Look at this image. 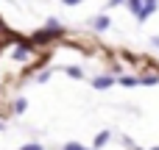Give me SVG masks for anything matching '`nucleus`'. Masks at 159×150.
<instances>
[{
    "mask_svg": "<svg viewBox=\"0 0 159 150\" xmlns=\"http://www.w3.org/2000/svg\"><path fill=\"white\" fill-rule=\"evenodd\" d=\"M31 56H34V42L31 39H20L14 45V50H11V58L14 61H28Z\"/></svg>",
    "mask_w": 159,
    "mask_h": 150,
    "instance_id": "nucleus-1",
    "label": "nucleus"
},
{
    "mask_svg": "<svg viewBox=\"0 0 159 150\" xmlns=\"http://www.w3.org/2000/svg\"><path fill=\"white\" fill-rule=\"evenodd\" d=\"M89 84H92V89L103 92V89H112V86L117 84V75H112V72H103V75H95Z\"/></svg>",
    "mask_w": 159,
    "mask_h": 150,
    "instance_id": "nucleus-2",
    "label": "nucleus"
},
{
    "mask_svg": "<svg viewBox=\"0 0 159 150\" xmlns=\"http://www.w3.org/2000/svg\"><path fill=\"white\" fill-rule=\"evenodd\" d=\"M89 25H92V31L103 33V31H109V28H112V17H109V14H98V17H95Z\"/></svg>",
    "mask_w": 159,
    "mask_h": 150,
    "instance_id": "nucleus-3",
    "label": "nucleus"
},
{
    "mask_svg": "<svg viewBox=\"0 0 159 150\" xmlns=\"http://www.w3.org/2000/svg\"><path fill=\"white\" fill-rule=\"evenodd\" d=\"M157 8H159V0H145V3H143V11L137 14V22H148V17H151Z\"/></svg>",
    "mask_w": 159,
    "mask_h": 150,
    "instance_id": "nucleus-4",
    "label": "nucleus"
},
{
    "mask_svg": "<svg viewBox=\"0 0 159 150\" xmlns=\"http://www.w3.org/2000/svg\"><path fill=\"white\" fill-rule=\"evenodd\" d=\"M109 139H112V131H101L95 139H92V150H101V148H106L109 145Z\"/></svg>",
    "mask_w": 159,
    "mask_h": 150,
    "instance_id": "nucleus-5",
    "label": "nucleus"
},
{
    "mask_svg": "<svg viewBox=\"0 0 159 150\" xmlns=\"http://www.w3.org/2000/svg\"><path fill=\"white\" fill-rule=\"evenodd\" d=\"M117 84L126 89H134V86H140V75H117Z\"/></svg>",
    "mask_w": 159,
    "mask_h": 150,
    "instance_id": "nucleus-6",
    "label": "nucleus"
},
{
    "mask_svg": "<svg viewBox=\"0 0 159 150\" xmlns=\"http://www.w3.org/2000/svg\"><path fill=\"white\" fill-rule=\"evenodd\" d=\"M159 84V72H148V75H140V86H157Z\"/></svg>",
    "mask_w": 159,
    "mask_h": 150,
    "instance_id": "nucleus-7",
    "label": "nucleus"
},
{
    "mask_svg": "<svg viewBox=\"0 0 159 150\" xmlns=\"http://www.w3.org/2000/svg\"><path fill=\"white\" fill-rule=\"evenodd\" d=\"M64 75H67V78L81 81V78H84V70H81V67H75V64H70V67H64Z\"/></svg>",
    "mask_w": 159,
    "mask_h": 150,
    "instance_id": "nucleus-8",
    "label": "nucleus"
},
{
    "mask_svg": "<svg viewBox=\"0 0 159 150\" xmlns=\"http://www.w3.org/2000/svg\"><path fill=\"white\" fill-rule=\"evenodd\" d=\"M25 109H28V100H25V97H17V100H14V106H11V111H14V114H25Z\"/></svg>",
    "mask_w": 159,
    "mask_h": 150,
    "instance_id": "nucleus-9",
    "label": "nucleus"
},
{
    "mask_svg": "<svg viewBox=\"0 0 159 150\" xmlns=\"http://www.w3.org/2000/svg\"><path fill=\"white\" fill-rule=\"evenodd\" d=\"M45 28H50V31H67V28H64L56 17H48V19H45Z\"/></svg>",
    "mask_w": 159,
    "mask_h": 150,
    "instance_id": "nucleus-10",
    "label": "nucleus"
},
{
    "mask_svg": "<svg viewBox=\"0 0 159 150\" xmlns=\"http://www.w3.org/2000/svg\"><path fill=\"white\" fill-rule=\"evenodd\" d=\"M61 150H92V148H87V145H81V142H64Z\"/></svg>",
    "mask_w": 159,
    "mask_h": 150,
    "instance_id": "nucleus-11",
    "label": "nucleus"
},
{
    "mask_svg": "<svg viewBox=\"0 0 159 150\" xmlns=\"http://www.w3.org/2000/svg\"><path fill=\"white\" fill-rule=\"evenodd\" d=\"M50 75H53L50 70H42V72L36 75V84H48V81H50Z\"/></svg>",
    "mask_w": 159,
    "mask_h": 150,
    "instance_id": "nucleus-12",
    "label": "nucleus"
},
{
    "mask_svg": "<svg viewBox=\"0 0 159 150\" xmlns=\"http://www.w3.org/2000/svg\"><path fill=\"white\" fill-rule=\"evenodd\" d=\"M20 150H45V148H42L39 142H28V145H22Z\"/></svg>",
    "mask_w": 159,
    "mask_h": 150,
    "instance_id": "nucleus-13",
    "label": "nucleus"
},
{
    "mask_svg": "<svg viewBox=\"0 0 159 150\" xmlns=\"http://www.w3.org/2000/svg\"><path fill=\"white\" fill-rule=\"evenodd\" d=\"M126 0H106V8H117V6H123Z\"/></svg>",
    "mask_w": 159,
    "mask_h": 150,
    "instance_id": "nucleus-14",
    "label": "nucleus"
},
{
    "mask_svg": "<svg viewBox=\"0 0 159 150\" xmlns=\"http://www.w3.org/2000/svg\"><path fill=\"white\" fill-rule=\"evenodd\" d=\"M112 75H123V64H112Z\"/></svg>",
    "mask_w": 159,
    "mask_h": 150,
    "instance_id": "nucleus-15",
    "label": "nucleus"
},
{
    "mask_svg": "<svg viewBox=\"0 0 159 150\" xmlns=\"http://www.w3.org/2000/svg\"><path fill=\"white\" fill-rule=\"evenodd\" d=\"M61 6H70L73 8V6H81V0H61Z\"/></svg>",
    "mask_w": 159,
    "mask_h": 150,
    "instance_id": "nucleus-16",
    "label": "nucleus"
},
{
    "mask_svg": "<svg viewBox=\"0 0 159 150\" xmlns=\"http://www.w3.org/2000/svg\"><path fill=\"white\" fill-rule=\"evenodd\" d=\"M148 42H151V47H154V50H159V36H151Z\"/></svg>",
    "mask_w": 159,
    "mask_h": 150,
    "instance_id": "nucleus-17",
    "label": "nucleus"
},
{
    "mask_svg": "<svg viewBox=\"0 0 159 150\" xmlns=\"http://www.w3.org/2000/svg\"><path fill=\"white\" fill-rule=\"evenodd\" d=\"M131 150H143V148H137V145H134V148H131Z\"/></svg>",
    "mask_w": 159,
    "mask_h": 150,
    "instance_id": "nucleus-18",
    "label": "nucleus"
},
{
    "mask_svg": "<svg viewBox=\"0 0 159 150\" xmlns=\"http://www.w3.org/2000/svg\"><path fill=\"white\" fill-rule=\"evenodd\" d=\"M0 131H3V120H0Z\"/></svg>",
    "mask_w": 159,
    "mask_h": 150,
    "instance_id": "nucleus-19",
    "label": "nucleus"
},
{
    "mask_svg": "<svg viewBox=\"0 0 159 150\" xmlns=\"http://www.w3.org/2000/svg\"><path fill=\"white\" fill-rule=\"evenodd\" d=\"M151 150H159V148H151Z\"/></svg>",
    "mask_w": 159,
    "mask_h": 150,
    "instance_id": "nucleus-20",
    "label": "nucleus"
}]
</instances>
